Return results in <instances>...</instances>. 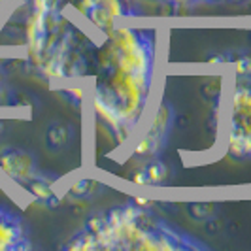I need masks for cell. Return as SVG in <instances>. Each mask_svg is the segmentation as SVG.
<instances>
[{"label": "cell", "mask_w": 251, "mask_h": 251, "mask_svg": "<svg viewBox=\"0 0 251 251\" xmlns=\"http://www.w3.org/2000/svg\"><path fill=\"white\" fill-rule=\"evenodd\" d=\"M26 191L40 202H46V204H50V202L57 201V195H55V185H53V179L50 177H46L44 174H40L38 172L36 176L32 177L28 183L25 185Z\"/></svg>", "instance_id": "cell-5"}, {"label": "cell", "mask_w": 251, "mask_h": 251, "mask_svg": "<svg viewBox=\"0 0 251 251\" xmlns=\"http://www.w3.org/2000/svg\"><path fill=\"white\" fill-rule=\"evenodd\" d=\"M0 128H2V125H0Z\"/></svg>", "instance_id": "cell-15"}, {"label": "cell", "mask_w": 251, "mask_h": 251, "mask_svg": "<svg viewBox=\"0 0 251 251\" xmlns=\"http://www.w3.org/2000/svg\"><path fill=\"white\" fill-rule=\"evenodd\" d=\"M64 95L74 102L75 106H81L83 100L87 99V89L83 85H70V87H64Z\"/></svg>", "instance_id": "cell-10"}, {"label": "cell", "mask_w": 251, "mask_h": 251, "mask_svg": "<svg viewBox=\"0 0 251 251\" xmlns=\"http://www.w3.org/2000/svg\"><path fill=\"white\" fill-rule=\"evenodd\" d=\"M206 63L208 64H225V63H228V59H226L225 55H214V57L206 59Z\"/></svg>", "instance_id": "cell-11"}, {"label": "cell", "mask_w": 251, "mask_h": 251, "mask_svg": "<svg viewBox=\"0 0 251 251\" xmlns=\"http://www.w3.org/2000/svg\"><path fill=\"white\" fill-rule=\"evenodd\" d=\"M99 51L91 106L113 142L125 146L148 112L157 66L155 30L113 26Z\"/></svg>", "instance_id": "cell-1"}, {"label": "cell", "mask_w": 251, "mask_h": 251, "mask_svg": "<svg viewBox=\"0 0 251 251\" xmlns=\"http://www.w3.org/2000/svg\"><path fill=\"white\" fill-rule=\"evenodd\" d=\"M226 153L251 159V75L236 77L226 99Z\"/></svg>", "instance_id": "cell-2"}, {"label": "cell", "mask_w": 251, "mask_h": 251, "mask_svg": "<svg viewBox=\"0 0 251 251\" xmlns=\"http://www.w3.org/2000/svg\"><path fill=\"white\" fill-rule=\"evenodd\" d=\"M70 140V128L63 123H55V125L50 126L48 130V144L51 148L59 150V148H64Z\"/></svg>", "instance_id": "cell-7"}, {"label": "cell", "mask_w": 251, "mask_h": 251, "mask_svg": "<svg viewBox=\"0 0 251 251\" xmlns=\"http://www.w3.org/2000/svg\"><path fill=\"white\" fill-rule=\"evenodd\" d=\"M0 170L12 181L25 187L26 183L38 174L34 159L23 150L17 148H2L0 150Z\"/></svg>", "instance_id": "cell-4"}, {"label": "cell", "mask_w": 251, "mask_h": 251, "mask_svg": "<svg viewBox=\"0 0 251 251\" xmlns=\"http://www.w3.org/2000/svg\"><path fill=\"white\" fill-rule=\"evenodd\" d=\"M0 87H2V75H0Z\"/></svg>", "instance_id": "cell-13"}, {"label": "cell", "mask_w": 251, "mask_h": 251, "mask_svg": "<svg viewBox=\"0 0 251 251\" xmlns=\"http://www.w3.org/2000/svg\"><path fill=\"white\" fill-rule=\"evenodd\" d=\"M134 204H138V206H142V208H148L151 204V201L150 199H144V197H136L134 199Z\"/></svg>", "instance_id": "cell-12"}, {"label": "cell", "mask_w": 251, "mask_h": 251, "mask_svg": "<svg viewBox=\"0 0 251 251\" xmlns=\"http://www.w3.org/2000/svg\"><path fill=\"white\" fill-rule=\"evenodd\" d=\"M234 74L236 77H250L251 75V55H238L234 61Z\"/></svg>", "instance_id": "cell-9"}, {"label": "cell", "mask_w": 251, "mask_h": 251, "mask_svg": "<svg viewBox=\"0 0 251 251\" xmlns=\"http://www.w3.org/2000/svg\"><path fill=\"white\" fill-rule=\"evenodd\" d=\"M21 2H26V0H21Z\"/></svg>", "instance_id": "cell-14"}, {"label": "cell", "mask_w": 251, "mask_h": 251, "mask_svg": "<svg viewBox=\"0 0 251 251\" xmlns=\"http://www.w3.org/2000/svg\"><path fill=\"white\" fill-rule=\"evenodd\" d=\"M97 189H99V183H97V181H93V179H89V177H81V179H77L68 191H70V195H74V197L87 199V197L97 193Z\"/></svg>", "instance_id": "cell-8"}, {"label": "cell", "mask_w": 251, "mask_h": 251, "mask_svg": "<svg viewBox=\"0 0 251 251\" xmlns=\"http://www.w3.org/2000/svg\"><path fill=\"white\" fill-rule=\"evenodd\" d=\"M144 170H146V176H148V185H163L168 179V168L161 161L144 164Z\"/></svg>", "instance_id": "cell-6"}, {"label": "cell", "mask_w": 251, "mask_h": 251, "mask_svg": "<svg viewBox=\"0 0 251 251\" xmlns=\"http://www.w3.org/2000/svg\"><path fill=\"white\" fill-rule=\"evenodd\" d=\"M0 2H2V0H0Z\"/></svg>", "instance_id": "cell-16"}, {"label": "cell", "mask_w": 251, "mask_h": 251, "mask_svg": "<svg viewBox=\"0 0 251 251\" xmlns=\"http://www.w3.org/2000/svg\"><path fill=\"white\" fill-rule=\"evenodd\" d=\"M172 108L168 104H161L157 112L153 113L150 125L146 132L140 136L134 146H132V155L134 157H153L157 155L164 144V138L168 134V128L172 125Z\"/></svg>", "instance_id": "cell-3"}]
</instances>
